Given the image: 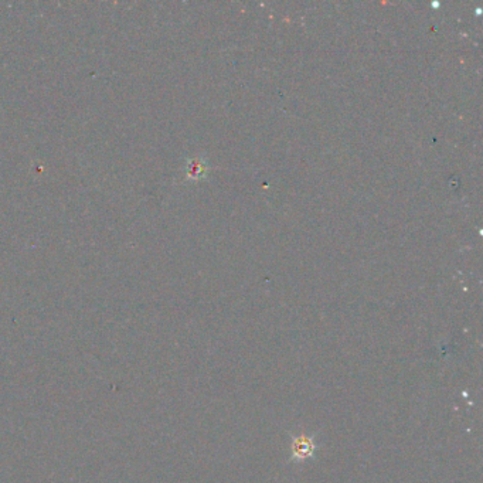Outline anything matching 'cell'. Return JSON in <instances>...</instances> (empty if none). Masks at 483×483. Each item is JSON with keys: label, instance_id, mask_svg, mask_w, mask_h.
I'll return each mask as SVG.
<instances>
[{"label": "cell", "instance_id": "1", "mask_svg": "<svg viewBox=\"0 0 483 483\" xmlns=\"http://www.w3.org/2000/svg\"><path fill=\"white\" fill-rule=\"evenodd\" d=\"M313 452L312 441L306 440L305 436H302L299 440L295 441L294 444V455L298 458H306Z\"/></svg>", "mask_w": 483, "mask_h": 483}, {"label": "cell", "instance_id": "2", "mask_svg": "<svg viewBox=\"0 0 483 483\" xmlns=\"http://www.w3.org/2000/svg\"><path fill=\"white\" fill-rule=\"evenodd\" d=\"M207 173V165L202 159H194L187 165V176L190 179H202Z\"/></svg>", "mask_w": 483, "mask_h": 483}]
</instances>
